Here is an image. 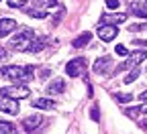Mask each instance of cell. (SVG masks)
<instances>
[{
    "label": "cell",
    "instance_id": "obj_1",
    "mask_svg": "<svg viewBox=\"0 0 147 134\" xmlns=\"http://www.w3.org/2000/svg\"><path fill=\"white\" fill-rule=\"evenodd\" d=\"M0 73L4 77L12 79L14 83H27L33 79V73H35V67L33 65H27V67H18V65H4L0 67Z\"/></svg>",
    "mask_w": 147,
    "mask_h": 134
},
{
    "label": "cell",
    "instance_id": "obj_2",
    "mask_svg": "<svg viewBox=\"0 0 147 134\" xmlns=\"http://www.w3.org/2000/svg\"><path fill=\"white\" fill-rule=\"evenodd\" d=\"M37 39L33 29H23V31H18L14 37H12V41H10V47H14L16 51H29V47L33 45V41Z\"/></svg>",
    "mask_w": 147,
    "mask_h": 134
},
{
    "label": "cell",
    "instance_id": "obj_3",
    "mask_svg": "<svg viewBox=\"0 0 147 134\" xmlns=\"http://www.w3.org/2000/svg\"><path fill=\"white\" fill-rule=\"evenodd\" d=\"M145 59H147V51H135V53H131V55L127 57V61H125V63H121V65L117 67V73H121V71H125V69L139 67V63L145 61Z\"/></svg>",
    "mask_w": 147,
    "mask_h": 134
},
{
    "label": "cell",
    "instance_id": "obj_4",
    "mask_svg": "<svg viewBox=\"0 0 147 134\" xmlns=\"http://www.w3.org/2000/svg\"><path fill=\"white\" fill-rule=\"evenodd\" d=\"M86 67H88V61L84 59V57H76V59H71L65 65V73L71 75V77H80V75L86 73Z\"/></svg>",
    "mask_w": 147,
    "mask_h": 134
},
{
    "label": "cell",
    "instance_id": "obj_5",
    "mask_svg": "<svg viewBox=\"0 0 147 134\" xmlns=\"http://www.w3.org/2000/svg\"><path fill=\"white\" fill-rule=\"evenodd\" d=\"M0 95H8V98H14V100H21V98H27V95H31L29 87L18 83V85H8V87H2L0 89Z\"/></svg>",
    "mask_w": 147,
    "mask_h": 134
},
{
    "label": "cell",
    "instance_id": "obj_6",
    "mask_svg": "<svg viewBox=\"0 0 147 134\" xmlns=\"http://www.w3.org/2000/svg\"><path fill=\"white\" fill-rule=\"evenodd\" d=\"M117 35H119L117 25H100V27H98V37H100L104 43L115 41V39H117Z\"/></svg>",
    "mask_w": 147,
    "mask_h": 134
},
{
    "label": "cell",
    "instance_id": "obj_7",
    "mask_svg": "<svg viewBox=\"0 0 147 134\" xmlns=\"http://www.w3.org/2000/svg\"><path fill=\"white\" fill-rule=\"evenodd\" d=\"M0 110L12 114V116L21 112V110H18V102L14 98H8V95H0Z\"/></svg>",
    "mask_w": 147,
    "mask_h": 134
},
{
    "label": "cell",
    "instance_id": "obj_8",
    "mask_svg": "<svg viewBox=\"0 0 147 134\" xmlns=\"http://www.w3.org/2000/svg\"><path fill=\"white\" fill-rule=\"evenodd\" d=\"M129 12H131L133 16H139V18H147V0L131 2L129 4Z\"/></svg>",
    "mask_w": 147,
    "mask_h": 134
},
{
    "label": "cell",
    "instance_id": "obj_9",
    "mask_svg": "<svg viewBox=\"0 0 147 134\" xmlns=\"http://www.w3.org/2000/svg\"><path fill=\"white\" fill-rule=\"evenodd\" d=\"M14 29H16V21H12V18H0V39L10 35Z\"/></svg>",
    "mask_w": 147,
    "mask_h": 134
},
{
    "label": "cell",
    "instance_id": "obj_10",
    "mask_svg": "<svg viewBox=\"0 0 147 134\" xmlns=\"http://www.w3.org/2000/svg\"><path fill=\"white\" fill-rule=\"evenodd\" d=\"M41 122H43V116H41V114H33V116H29V118L23 120V128H25L27 132H31V130H35V128H39Z\"/></svg>",
    "mask_w": 147,
    "mask_h": 134
},
{
    "label": "cell",
    "instance_id": "obj_11",
    "mask_svg": "<svg viewBox=\"0 0 147 134\" xmlns=\"http://www.w3.org/2000/svg\"><path fill=\"white\" fill-rule=\"evenodd\" d=\"M63 89H65L63 79H53V81L47 85V93H49V95H59V93H63Z\"/></svg>",
    "mask_w": 147,
    "mask_h": 134
},
{
    "label": "cell",
    "instance_id": "obj_12",
    "mask_svg": "<svg viewBox=\"0 0 147 134\" xmlns=\"http://www.w3.org/2000/svg\"><path fill=\"white\" fill-rule=\"evenodd\" d=\"M110 63H113V61H110V57H100V59H96V63H94V67H92V69H94V73H106L108 71V67H110Z\"/></svg>",
    "mask_w": 147,
    "mask_h": 134
},
{
    "label": "cell",
    "instance_id": "obj_13",
    "mask_svg": "<svg viewBox=\"0 0 147 134\" xmlns=\"http://www.w3.org/2000/svg\"><path fill=\"white\" fill-rule=\"evenodd\" d=\"M90 41H92V33L86 31V33H82L80 37H76V39L71 41V47H74V49H82V47H86Z\"/></svg>",
    "mask_w": 147,
    "mask_h": 134
},
{
    "label": "cell",
    "instance_id": "obj_14",
    "mask_svg": "<svg viewBox=\"0 0 147 134\" xmlns=\"http://www.w3.org/2000/svg\"><path fill=\"white\" fill-rule=\"evenodd\" d=\"M31 104H33V108H39V110H55V102L49 98H37Z\"/></svg>",
    "mask_w": 147,
    "mask_h": 134
},
{
    "label": "cell",
    "instance_id": "obj_15",
    "mask_svg": "<svg viewBox=\"0 0 147 134\" xmlns=\"http://www.w3.org/2000/svg\"><path fill=\"white\" fill-rule=\"evenodd\" d=\"M127 21V14H104L100 18L102 25H119V23H125Z\"/></svg>",
    "mask_w": 147,
    "mask_h": 134
},
{
    "label": "cell",
    "instance_id": "obj_16",
    "mask_svg": "<svg viewBox=\"0 0 147 134\" xmlns=\"http://www.w3.org/2000/svg\"><path fill=\"white\" fill-rule=\"evenodd\" d=\"M31 2V8H37V10H43V8H51L57 4V0H29Z\"/></svg>",
    "mask_w": 147,
    "mask_h": 134
},
{
    "label": "cell",
    "instance_id": "obj_17",
    "mask_svg": "<svg viewBox=\"0 0 147 134\" xmlns=\"http://www.w3.org/2000/svg\"><path fill=\"white\" fill-rule=\"evenodd\" d=\"M18 128L10 122H0V134H16Z\"/></svg>",
    "mask_w": 147,
    "mask_h": 134
},
{
    "label": "cell",
    "instance_id": "obj_18",
    "mask_svg": "<svg viewBox=\"0 0 147 134\" xmlns=\"http://www.w3.org/2000/svg\"><path fill=\"white\" fill-rule=\"evenodd\" d=\"M43 47H45V39H35L33 45L29 47V53H39V51H43Z\"/></svg>",
    "mask_w": 147,
    "mask_h": 134
},
{
    "label": "cell",
    "instance_id": "obj_19",
    "mask_svg": "<svg viewBox=\"0 0 147 134\" xmlns=\"http://www.w3.org/2000/svg\"><path fill=\"white\" fill-rule=\"evenodd\" d=\"M137 77H139V67H133V69H131V73H129V75H127V77H125L123 81H125V83H133Z\"/></svg>",
    "mask_w": 147,
    "mask_h": 134
},
{
    "label": "cell",
    "instance_id": "obj_20",
    "mask_svg": "<svg viewBox=\"0 0 147 134\" xmlns=\"http://www.w3.org/2000/svg\"><path fill=\"white\" fill-rule=\"evenodd\" d=\"M27 14H29V16H33V18H45V16H47L43 10H37V8H31V6L27 8Z\"/></svg>",
    "mask_w": 147,
    "mask_h": 134
},
{
    "label": "cell",
    "instance_id": "obj_21",
    "mask_svg": "<svg viewBox=\"0 0 147 134\" xmlns=\"http://www.w3.org/2000/svg\"><path fill=\"white\" fill-rule=\"evenodd\" d=\"M115 100L127 104V102H131V100H133V95H131V93H115Z\"/></svg>",
    "mask_w": 147,
    "mask_h": 134
},
{
    "label": "cell",
    "instance_id": "obj_22",
    "mask_svg": "<svg viewBox=\"0 0 147 134\" xmlns=\"http://www.w3.org/2000/svg\"><path fill=\"white\" fill-rule=\"evenodd\" d=\"M27 2H29V0H8V6L10 8H23Z\"/></svg>",
    "mask_w": 147,
    "mask_h": 134
},
{
    "label": "cell",
    "instance_id": "obj_23",
    "mask_svg": "<svg viewBox=\"0 0 147 134\" xmlns=\"http://www.w3.org/2000/svg\"><path fill=\"white\" fill-rule=\"evenodd\" d=\"M90 118L94 120V122H100V110H98V106H92V110H90Z\"/></svg>",
    "mask_w": 147,
    "mask_h": 134
},
{
    "label": "cell",
    "instance_id": "obj_24",
    "mask_svg": "<svg viewBox=\"0 0 147 134\" xmlns=\"http://www.w3.org/2000/svg\"><path fill=\"white\" fill-rule=\"evenodd\" d=\"M115 53L121 55V57H129V49H127L125 45H117V47H115Z\"/></svg>",
    "mask_w": 147,
    "mask_h": 134
},
{
    "label": "cell",
    "instance_id": "obj_25",
    "mask_svg": "<svg viewBox=\"0 0 147 134\" xmlns=\"http://www.w3.org/2000/svg\"><path fill=\"white\" fill-rule=\"evenodd\" d=\"M119 4H121L119 0H106V8H108V10H115V8H119Z\"/></svg>",
    "mask_w": 147,
    "mask_h": 134
},
{
    "label": "cell",
    "instance_id": "obj_26",
    "mask_svg": "<svg viewBox=\"0 0 147 134\" xmlns=\"http://www.w3.org/2000/svg\"><path fill=\"white\" fill-rule=\"evenodd\" d=\"M0 59H6V47H0Z\"/></svg>",
    "mask_w": 147,
    "mask_h": 134
},
{
    "label": "cell",
    "instance_id": "obj_27",
    "mask_svg": "<svg viewBox=\"0 0 147 134\" xmlns=\"http://www.w3.org/2000/svg\"><path fill=\"white\" fill-rule=\"evenodd\" d=\"M139 112H141V114H147V102H145V104L139 108Z\"/></svg>",
    "mask_w": 147,
    "mask_h": 134
},
{
    "label": "cell",
    "instance_id": "obj_28",
    "mask_svg": "<svg viewBox=\"0 0 147 134\" xmlns=\"http://www.w3.org/2000/svg\"><path fill=\"white\" fill-rule=\"evenodd\" d=\"M139 98H141V100H143V102H147V89H145V91H143V93H141V95H139Z\"/></svg>",
    "mask_w": 147,
    "mask_h": 134
},
{
    "label": "cell",
    "instance_id": "obj_29",
    "mask_svg": "<svg viewBox=\"0 0 147 134\" xmlns=\"http://www.w3.org/2000/svg\"><path fill=\"white\" fill-rule=\"evenodd\" d=\"M145 31H147V27H145Z\"/></svg>",
    "mask_w": 147,
    "mask_h": 134
}]
</instances>
